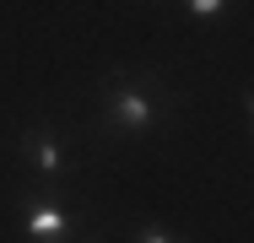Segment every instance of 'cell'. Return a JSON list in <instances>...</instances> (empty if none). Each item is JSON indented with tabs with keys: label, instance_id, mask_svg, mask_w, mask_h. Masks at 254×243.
<instances>
[{
	"label": "cell",
	"instance_id": "6",
	"mask_svg": "<svg viewBox=\"0 0 254 243\" xmlns=\"http://www.w3.org/2000/svg\"><path fill=\"white\" fill-rule=\"evenodd\" d=\"M244 114H249V119H254V87H249V92H244Z\"/></svg>",
	"mask_w": 254,
	"mask_h": 243
},
{
	"label": "cell",
	"instance_id": "1",
	"mask_svg": "<svg viewBox=\"0 0 254 243\" xmlns=\"http://www.w3.org/2000/svg\"><path fill=\"white\" fill-rule=\"evenodd\" d=\"M157 81L146 76H108L103 81V119H108V130H119V135H152L157 124H162V103L152 97Z\"/></svg>",
	"mask_w": 254,
	"mask_h": 243
},
{
	"label": "cell",
	"instance_id": "3",
	"mask_svg": "<svg viewBox=\"0 0 254 243\" xmlns=\"http://www.w3.org/2000/svg\"><path fill=\"white\" fill-rule=\"evenodd\" d=\"M22 233H27V243H65L76 233V216L49 194H27L22 200Z\"/></svg>",
	"mask_w": 254,
	"mask_h": 243
},
{
	"label": "cell",
	"instance_id": "5",
	"mask_svg": "<svg viewBox=\"0 0 254 243\" xmlns=\"http://www.w3.org/2000/svg\"><path fill=\"white\" fill-rule=\"evenodd\" d=\"M130 243H184V238L168 233V227H152V222H146V227H135V238H130Z\"/></svg>",
	"mask_w": 254,
	"mask_h": 243
},
{
	"label": "cell",
	"instance_id": "4",
	"mask_svg": "<svg viewBox=\"0 0 254 243\" xmlns=\"http://www.w3.org/2000/svg\"><path fill=\"white\" fill-rule=\"evenodd\" d=\"M179 5H184V16H195V22H216V16L233 11V0H179Z\"/></svg>",
	"mask_w": 254,
	"mask_h": 243
},
{
	"label": "cell",
	"instance_id": "2",
	"mask_svg": "<svg viewBox=\"0 0 254 243\" xmlns=\"http://www.w3.org/2000/svg\"><path fill=\"white\" fill-rule=\"evenodd\" d=\"M22 162L44 179V184H60V179H70V151L60 146V130L54 124H33V130H22Z\"/></svg>",
	"mask_w": 254,
	"mask_h": 243
}]
</instances>
